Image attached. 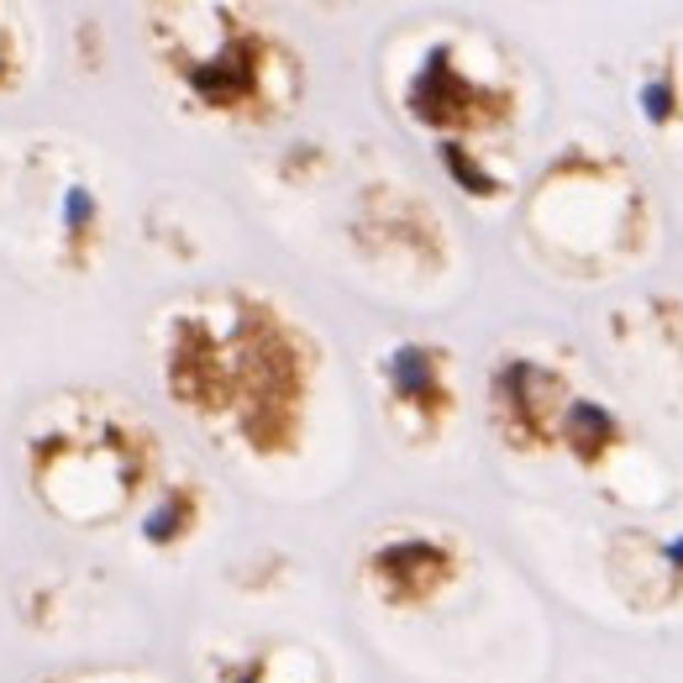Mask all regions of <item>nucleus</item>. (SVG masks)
Segmentation results:
<instances>
[{
  "instance_id": "f257e3e1",
  "label": "nucleus",
  "mask_w": 683,
  "mask_h": 683,
  "mask_svg": "<svg viewBox=\"0 0 683 683\" xmlns=\"http://www.w3.org/2000/svg\"><path fill=\"white\" fill-rule=\"evenodd\" d=\"M22 463L32 499L64 526L117 520L142 484L137 437L79 395H53L26 421Z\"/></svg>"
},
{
  "instance_id": "f03ea898",
  "label": "nucleus",
  "mask_w": 683,
  "mask_h": 683,
  "mask_svg": "<svg viewBox=\"0 0 683 683\" xmlns=\"http://www.w3.org/2000/svg\"><path fill=\"white\" fill-rule=\"evenodd\" d=\"M448 573V552L431 542H395L374 558V579L389 590V599H421L442 584Z\"/></svg>"
},
{
  "instance_id": "7ed1b4c3",
  "label": "nucleus",
  "mask_w": 683,
  "mask_h": 683,
  "mask_svg": "<svg viewBox=\"0 0 683 683\" xmlns=\"http://www.w3.org/2000/svg\"><path fill=\"white\" fill-rule=\"evenodd\" d=\"M389 389L410 410H442V353L431 348H400L389 357Z\"/></svg>"
},
{
  "instance_id": "20e7f679",
  "label": "nucleus",
  "mask_w": 683,
  "mask_h": 683,
  "mask_svg": "<svg viewBox=\"0 0 683 683\" xmlns=\"http://www.w3.org/2000/svg\"><path fill=\"white\" fill-rule=\"evenodd\" d=\"M189 520H195V505H189V495H179V489H168L153 510H147V520H142V537L147 542H158V547H168V542H179L189 531Z\"/></svg>"
},
{
  "instance_id": "39448f33",
  "label": "nucleus",
  "mask_w": 683,
  "mask_h": 683,
  "mask_svg": "<svg viewBox=\"0 0 683 683\" xmlns=\"http://www.w3.org/2000/svg\"><path fill=\"white\" fill-rule=\"evenodd\" d=\"M26 58V47H22V26H16V16L0 5V95L5 90H16L22 85V64Z\"/></svg>"
},
{
  "instance_id": "423d86ee",
  "label": "nucleus",
  "mask_w": 683,
  "mask_h": 683,
  "mask_svg": "<svg viewBox=\"0 0 683 683\" xmlns=\"http://www.w3.org/2000/svg\"><path fill=\"white\" fill-rule=\"evenodd\" d=\"M47 683H106V679H47Z\"/></svg>"
}]
</instances>
